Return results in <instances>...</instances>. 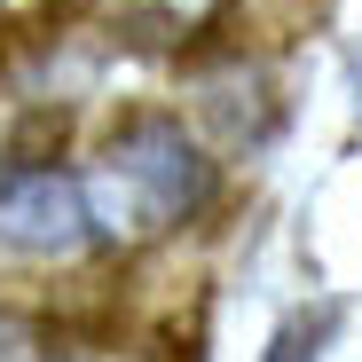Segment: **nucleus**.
Instances as JSON below:
<instances>
[{"label": "nucleus", "mask_w": 362, "mask_h": 362, "mask_svg": "<svg viewBox=\"0 0 362 362\" xmlns=\"http://www.w3.org/2000/svg\"><path fill=\"white\" fill-rule=\"evenodd\" d=\"M0 181H8V173H0Z\"/></svg>", "instance_id": "obj_5"}, {"label": "nucleus", "mask_w": 362, "mask_h": 362, "mask_svg": "<svg viewBox=\"0 0 362 362\" xmlns=\"http://www.w3.org/2000/svg\"><path fill=\"white\" fill-rule=\"evenodd\" d=\"M95 245L79 173L24 165L0 181V260H79Z\"/></svg>", "instance_id": "obj_2"}, {"label": "nucleus", "mask_w": 362, "mask_h": 362, "mask_svg": "<svg viewBox=\"0 0 362 362\" xmlns=\"http://www.w3.org/2000/svg\"><path fill=\"white\" fill-rule=\"evenodd\" d=\"M221 189V173L205 158V142L165 110H142L127 118L110 142H103V165L79 181L87 197V228L110 236V245H142V236H165L181 221H197Z\"/></svg>", "instance_id": "obj_1"}, {"label": "nucleus", "mask_w": 362, "mask_h": 362, "mask_svg": "<svg viewBox=\"0 0 362 362\" xmlns=\"http://www.w3.org/2000/svg\"><path fill=\"white\" fill-rule=\"evenodd\" d=\"M354 87H362V55H354Z\"/></svg>", "instance_id": "obj_4"}, {"label": "nucleus", "mask_w": 362, "mask_h": 362, "mask_svg": "<svg viewBox=\"0 0 362 362\" xmlns=\"http://www.w3.org/2000/svg\"><path fill=\"white\" fill-rule=\"evenodd\" d=\"M260 362H323V323H284L260 346Z\"/></svg>", "instance_id": "obj_3"}]
</instances>
